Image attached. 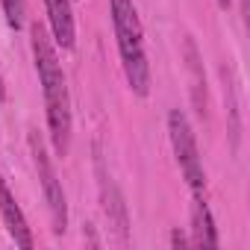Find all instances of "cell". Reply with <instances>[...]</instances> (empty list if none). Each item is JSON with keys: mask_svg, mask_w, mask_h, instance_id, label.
<instances>
[{"mask_svg": "<svg viewBox=\"0 0 250 250\" xmlns=\"http://www.w3.org/2000/svg\"><path fill=\"white\" fill-rule=\"evenodd\" d=\"M30 44H33V59H36L42 94H44L50 142H53L56 156H65L68 145H71V94H68V80H65V71L59 65L56 47H53V42H50V36H47V30L42 24L30 27Z\"/></svg>", "mask_w": 250, "mask_h": 250, "instance_id": "1", "label": "cell"}, {"mask_svg": "<svg viewBox=\"0 0 250 250\" xmlns=\"http://www.w3.org/2000/svg\"><path fill=\"white\" fill-rule=\"evenodd\" d=\"M112 12V27L118 39V53H121V68L127 77V85L133 94L147 97L150 91V65L145 53V33L139 21V9L133 0H109Z\"/></svg>", "mask_w": 250, "mask_h": 250, "instance_id": "2", "label": "cell"}, {"mask_svg": "<svg viewBox=\"0 0 250 250\" xmlns=\"http://www.w3.org/2000/svg\"><path fill=\"white\" fill-rule=\"evenodd\" d=\"M168 139H171V147H174V156H177V165L191 188L194 197H206V171H203V159H200V150H197V139H194V130L186 118L183 109H171L168 112Z\"/></svg>", "mask_w": 250, "mask_h": 250, "instance_id": "3", "label": "cell"}, {"mask_svg": "<svg viewBox=\"0 0 250 250\" xmlns=\"http://www.w3.org/2000/svg\"><path fill=\"white\" fill-rule=\"evenodd\" d=\"M30 150H33V162H36V171H39V183L44 188V200H47V209H50V221H53V232L62 235L68 229V203H65V191H62V183L56 177V168L39 139V133H30Z\"/></svg>", "mask_w": 250, "mask_h": 250, "instance_id": "4", "label": "cell"}, {"mask_svg": "<svg viewBox=\"0 0 250 250\" xmlns=\"http://www.w3.org/2000/svg\"><path fill=\"white\" fill-rule=\"evenodd\" d=\"M0 215H3V224H6V229H9V235H12V241L18 247H33L36 244L33 232L27 227V218H24V212H21L15 194L9 191V186H6L3 177H0Z\"/></svg>", "mask_w": 250, "mask_h": 250, "instance_id": "5", "label": "cell"}, {"mask_svg": "<svg viewBox=\"0 0 250 250\" xmlns=\"http://www.w3.org/2000/svg\"><path fill=\"white\" fill-rule=\"evenodd\" d=\"M44 9H47V21H50L53 42H56V44H62L65 50H68V47H74L77 30H74L71 0H44Z\"/></svg>", "mask_w": 250, "mask_h": 250, "instance_id": "6", "label": "cell"}, {"mask_svg": "<svg viewBox=\"0 0 250 250\" xmlns=\"http://www.w3.org/2000/svg\"><path fill=\"white\" fill-rule=\"evenodd\" d=\"M191 229H194V244H200V247H218V229H215L212 212L206 206V197H194Z\"/></svg>", "mask_w": 250, "mask_h": 250, "instance_id": "7", "label": "cell"}, {"mask_svg": "<svg viewBox=\"0 0 250 250\" xmlns=\"http://www.w3.org/2000/svg\"><path fill=\"white\" fill-rule=\"evenodd\" d=\"M3 6V15H6V24L18 33L24 27V15H27V0H0Z\"/></svg>", "mask_w": 250, "mask_h": 250, "instance_id": "8", "label": "cell"}, {"mask_svg": "<svg viewBox=\"0 0 250 250\" xmlns=\"http://www.w3.org/2000/svg\"><path fill=\"white\" fill-rule=\"evenodd\" d=\"M171 244H174V247H186V244H188V238H186L183 232H171Z\"/></svg>", "mask_w": 250, "mask_h": 250, "instance_id": "9", "label": "cell"}, {"mask_svg": "<svg viewBox=\"0 0 250 250\" xmlns=\"http://www.w3.org/2000/svg\"><path fill=\"white\" fill-rule=\"evenodd\" d=\"M218 6L221 9H229V0H218Z\"/></svg>", "mask_w": 250, "mask_h": 250, "instance_id": "10", "label": "cell"}, {"mask_svg": "<svg viewBox=\"0 0 250 250\" xmlns=\"http://www.w3.org/2000/svg\"><path fill=\"white\" fill-rule=\"evenodd\" d=\"M0 100H6V91H3V80H0Z\"/></svg>", "mask_w": 250, "mask_h": 250, "instance_id": "11", "label": "cell"}]
</instances>
